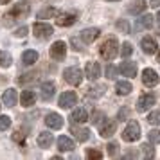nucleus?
Returning a JSON list of instances; mask_svg holds the SVG:
<instances>
[{
    "label": "nucleus",
    "mask_w": 160,
    "mask_h": 160,
    "mask_svg": "<svg viewBox=\"0 0 160 160\" xmlns=\"http://www.w3.org/2000/svg\"><path fill=\"white\" fill-rule=\"evenodd\" d=\"M65 54H67V45H65V42H56V43L51 47V58H52V59L61 61V59H65Z\"/></svg>",
    "instance_id": "0eeeda50"
},
{
    "label": "nucleus",
    "mask_w": 160,
    "mask_h": 160,
    "mask_svg": "<svg viewBox=\"0 0 160 160\" xmlns=\"http://www.w3.org/2000/svg\"><path fill=\"white\" fill-rule=\"evenodd\" d=\"M101 119H104V113H102V112H94L90 121H92L94 124H99V121H101Z\"/></svg>",
    "instance_id": "e433bc0d"
},
{
    "label": "nucleus",
    "mask_w": 160,
    "mask_h": 160,
    "mask_svg": "<svg viewBox=\"0 0 160 160\" xmlns=\"http://www.w3.org/2000/svg\"><path fill=\"white\" fill-rule=\"evenodd\" d=\"M2 99H4V104H6V106H15L16 101H18L16 90H15V88H9V90H6V92H4V95H2Z\"/></svg>",
    "instance_id": "aec40b11"
},
{
    "label": "nucleus",
    "mask_w": 160,
    "mask_h": 160,
    "mask_svg": "<svg viewBox=\"0 0 160 160\" xmlns=\"http://www.w3.org/2000/svg\"><path fill=\"white\" fill-rule=\"evenodd\" d=\"M20 101H22V106H27V108H29V106H32V104L36 102V94H34L32 90H23Z\"/></svg>",
    "instance_id": "412c9836"
},
{
    "label": "nucleus",
    "mask_w": 160,
    "mask_h": 160,
    "mask_svg": "<svg viewBox=\"0 0 160 160\" xmlns=\"http://www.w3.org/2000/svg\"><path fill=\"white\" fill-rule=\"evenodd\" d=\"M31 11V4L29 2H25V0H22V2H18V4H15V8L9 11L8 15H4V25H11V23L15 22V20H20V18H25V16L29 15Z\"/></svg>",
    "instance_id": "f257e3e1"
},
{
    "label": "nucleus",
    "mask_w": 160,
    "mask_h": 160,
    "mask_svg": "<svg viewBox=\"0 0 160 160\" xmlns=\"http://www.w3.org/2000/svg\"><path fill=\"white\" fill-rule=\"evenodd\" d=\"M85 74H87L88 79H97L99 76H101V65L97 63V61H88L87 67H85Z\"/></svg>",
    "instance_id": "1a4fd4ad"
},
{
    "label": "nucleus",
    "mask_w": 160,
    "mask_h": 160,
    "mask_svg": "<svg viewBox=\"0 0 160 160\" xmlns=\"http://www.w3.org/2000/svg\"><path fill=\"white\" fill-rule=\"evenodd\" d=\"M119 70H121L122 76H128V78H135L137 76V65L133 61H122L121 67H119Z\"/></svg>",
    "instance_id": "2eb2a0df"
},
{
    "label": "nucleus",
    "mask_w": 160,
    "mask_h": 160,
    "mask_svg": "<svg viewBox=\"0 0 160 160\" xmlns=\"http://www.w3.org/2000/svg\"><path fill=\"white\" fill-rule=\"evenodd\" d=\"M126 115H128V108H122L119 112V121H126Z\"/></svg>",
    "instance_id": "ea45409f"
},
{
    "label": "nucleus",
    "mask_w": 160,
    "mask_h": 160,
    "mask_svg": "<svg viewBox=\"0 0 160 160\" xmlns=\"http://www.w3.org/2000/svg\"><path fill=\"white\" fill-rule=\"evenodd\" d=\"M56 15H58V11L54 8H45L38 13V18H49V16H56Z\"/></svg>",
    "instance_id": "c85d7f7f"
},
{
    "label": "nucleus",
    "mask_w": 160,
    "mask_h": 160,
    "mask_svg": "<svg viewBox=\"0 0 160 160\" xmlns=\"http://www.w3.org/2000/svg\"><path fill=\"white\" fill-rule=\"evenodd\" d=\"M122 138L126 142H135V140H138V138H140V124H138L137 121H131V122L124 128Z\"/></svg>",
    "instance_id": "7ed1b4c3"
},
{
    "label": "nucleus",
    "mask_w": 160,
    "mask_h": 160,
    "mask_svg": "<svg viewBox=\"0 0 160 160\" xmlns=\"http://www.w3.org/2000/svg\"><path fill=\"white\" fill-rule=\"evenodd\" d=\"M124 157H126V158H137V153H135V151H128Z\"/></svg>",
    "instance_id": "37998d69"
},
{
    "label": "nucleus",
    "mask_w": 160,
    "mask_h": 160,
    "mask_svg": "<svg viewBox=\"0 0 160 160\" xmlns=\"http://www.w3.org/2000/svg\"><path fill=\"white\" fill-rule=\"evenodd\" d=\"M99 34H101V31L97 29V27H88V29L81 31V40L85 43H92V42H95L99 38Z\"/></svg>",
    "instance_id": "f8f14e48"
},
{
    "label": "nucleus",
    "mask_w": 160,
    "mask_h": 160,
    "mask_svg": "<svg viewBox=\"0 0 160 160\" xmlns=\"http://www.w3.org/2000/svg\"><path fill=\"white\" fill-rule=\"evenodd\" d=\"M108 153L112 155V157H113V155L117 153V144H113V142H112V144L108 146Z\"/></svg>",
    "instance_id": "a19ab883"
},
{
    "label": "nucleus",
    "mask_w": 160,
    "mask_h": 160,
    "mask_svg": "<svg viewBox=\"0 0 160 160\" xmlns=\"http://www.w3.org/2000/svg\"><path fill=\"white\" fill-rule=\"evenodd\" d=\"M148 122L149 124H160V112H151L149 115H148Z\"/></svg>",
    "instance_id": "473e14b6"
},
{
    "label": "nucleus",
    "mask_w": 160,
    "mask_h": 160,
    "mask_svg": "<svg viewBox=\"0 0 160 160\" xmlns=\"http://www.w3.org/2000/svg\"><path fill=\"white\" fill-rule=\"evenodd\" d=\"M54 92H56V85L52 81H47V83L42 85V99L43 101H51L54 97Z\"/></svg>",
    "instance_id": "dca6fc26"
},
{
    "label": "nucleus",
    "mask_w": 160,
    "mask_h": 160,
    "mask_svg": "<svg viewBox=\"0 0 160 160\" xmlns=\"http://www.w3.org/2000/svg\"><path fill=\"white\" fill-rule=\"evenodd\" d=\"M9 126H11V119L8 115H0V131L8 130Z\"/></svg>",
    "instance_id": "72a5a7b5"
},
{
    "label": "nucleus",
    "mask_w": 160,
    "mask_h": 160,
    "mask_svg": "<svg viewBox=\"0 0 160 160\" xmlns=\"http://www.w3.org/2000/svg\"><path fill=\"white\" fill-rule=\"evenodd\" d=\"M38 61V52L36 51H25L22 54V63L23 65H34Z\"/></svg>",
    "instance_id": "a878e982"
},
{
    "label": "nucleus",
    "mask_w": 160,
    "mask_h": 160,
    "mask_svg": "<svg viewBox=\"0 0 160 160\" xmlns=\"http://www.w3.org/2000/svg\"><path fill=\"white\" fill-rule=\"evenodd\" d=\"M142 153H144V158H153L155 157V149H153L149 144H142Z\"/></svg>",
    "instance_id": "c756f323"
},
{
    "label": "nucleus",
    "mask_w": 160,
    "mask_h": 160,
    "mask_svg": "<svg viewBox=\"0 0 160 160\" xmlns=\"http://www.w3.org/2000/svg\"><path fill=\"white\" fill-rule=\"evenodd\" d=\"M87 158H95V160H99V158H102V153H101V151H97V149H88V151H87Z\"/></svg>",
    "instance_id": "c9c22d12"
},
{
    "label": "nucleus",
    "mask_w": 160,
    "mask_h": 160,
    "mask_svg": "<svg viewBox=\"0 0 160 160\" xmlns=\"http://www.w3.org/2000/svg\"><path fill=\"white\" fill-rule=\"evenodd\" d=\"M115 74H117V68H115L113 65H108V67H106V78L113 79V78H115Z\"/></svg>",
    "instance_id": "4c0bfd02"
},
{
    "label": "nucleus",
    "mask_w": 160,
    "mask_h": 160,
    "mask_svg": "<svg viewBox=\"0 0 160 160\" xmlns=\"http://www.w3.org/2000/svg\"><path fill=\"white\" fill-rule=\"evenodd\" d=\"M108 2H119V0H108Z\"/></svg>",
    "instance_id": "09e8293b"
},
{
    "label": "nucleus",
    "mask_w": 160,
    "mask_h": 160,
    "mask_svg": "<svg viewBox=\"0 0 160 160\" xmlns=\"http://www.w3.org/2000/svg\"><path fill=\"white\" fill-rule=\"evenodd\" d=\"M148 138H149V142H153V144H158L160 142V130H153L148 133Z\"/></svg>",
    "instance_id": "7c9ffc66"
},
{
    "label": "nucleus",
    "mask_w": 160,
    "mask_h": 160,
    "mask_svg": "<svg viewBox=\"0 0 160 160\" xmlns=\"http://www.w3.org/2000/svg\"><path fill=\"white\" fill-rule=\"evenodd\" d=\"M54 18H56V23L59 27H68V25L76 23V15L74 13H58Z\"/></svg>",
    "instance_id": "9d476101"
},
{
    "label": "nucleus",
    "mask_w": 160,
    "mask_h": 160,
    "mask_svg": "<svg viewBox=\"0 0 160 160\" xmlns=\"http://www.w3.org/2000/svg\"><path fill=\"white\" fill-rule=\"evenodd\" d=\"M70 119H72L74 122L83 124V122H87V121H88V112H87L85 108H76V110L72 112Z\"/></svg>",
    "instance_id": "6ab92c4d"
},
{
    "label": "nucleus",
    "mask_w": 160,
    "mask_h": 160,
    "mask_svg": "<svg viewBox=\"0 0 160 160\" xmlns=\"http://www.w3.org/2000/svg\"><path fill=\"white\" fill-rule=\"evenodd\" d=\"M149 6H151V8H158V6H160V0H149Z\"/></svg>",
    "instance_id": "c03bdc74"
},
{
    "label": "nucleus",
    "mask_w": 160,
    "mask_h": 160,
    "mask_svg": "<svg viewBox=\"0 0 160 160\" xmlns=\"http://www.w3.org/2000/svg\"><path fill=\"white\" fill-rule=\"evenodd\" d=\"M52 135L49 133V131H43V133H40L38 135V146L40 148H43V149H47V148H51V144H52Z\"/></svg>",
    "instance_id": "b1692460"
},
{
    "label": "nucleus",
    "mask_w": 160,
    "mask_h": 160,
    "mask_svg": "<svg viewBox=\"0 0 160 160\" xmlns=\"http://www.w3.org/2000/svg\"><path fill=\"white\" fill-rule=\"evenodd\" d=\"M45 124L49 128H52V130H59L63 126V117L59 115V113H49V115L45 117Z\"/></svg>",
    "instance_id": "4468645a"
},
{
    "label": "nucleus",
    "mask_w": 160,
    "mask_h": 160,
    "mask_svg": "<svg viewBox=\"0 0 160 160\" xmlns=\"http://www.w3.org/2000/svg\"><path fill=\"white\" fill-rule=\"evenodd\" d=\"M11 0H0V4H9Z\"/></svg>",
    "instance_id": "49530a36"
},
{
    "label": "nucleus",
    "mask_w": 160,
    "mask_h": 160,
    "mask_svg": "<svg viewBox=\"0 0 160 160\" xmlns=\"http://www.w3.org/2000/svg\"><path fill=\"white\" fill-rule=\"evenodd\" d=\"M131 52H133V47H131V43H122V49H121V54H122L124 58H128V56H131Z\"/></svg>",
    "instance_id": "f704fd0d"
},
{
    "label": "nucleus",
    "mask_w": 160,
    "mask_h": 160,
    "mask_svg": "<svg viewBox=\"0 0 160 160\" xmlns=\"http://www.w3.org/2000/svg\"><path fill=\"white\" fill-rule=\"evenodd\" d=\"M58 149H59V151H72V149H74L72 138H68V137H65V135H61V137L58 138Z\"/></svg>",
    "instance_id": "4be33fe9"
},
{
    "label": "nucleus",
    "mask_w": 160,
    "mask_h": 160,
    "mask_svg": "<svg viewBox=\"0 0 160 160\" xmlns=\"http://www.w3.org/2000/svg\"><path fill=\"white\" fill-rule=\"evenodd\" d=\"M13 138H15V140H18V142H23V135H22V131H16L15 135H13Z\"/></svg>",
    "instance_id": "79ce46f5"
},
{
    "label": "nucleus",
    "mask_w": 160,
    "mask_h": 160,
    "mask_svg": "<svg viewBox=\"0 0 160 160\" xmlns=\"http://www.w3.org/2000/svg\"><path fill=\"white\" fill-rule=\"evenodd\" d=\"M151 25H153V16L151 15H144L142 18H138V22H137L138 29H151Z\"/></svg>",
    "instance_id": "bb28decb"
},
{
    "label": "nucleus",
    "mask_w": 160,
    "mask_h": 160,
    "mask_svg": "<svg viewBox=\"0 0 160 160\" xmlns=\"http://www.w3.org/2000/svg\"><path fill=\"white\" fill-rule=\"evenodd\" d=\"M115 25H117V29L121 31V32H124V34H128V32H130V23L126 22V20H119Z\"/></svg>",
    "instance_id": "2f4dec72"
},
{
    "label": "nucleus",
    "mask_w": 160,
    "mask_h": 160,
    "mask_svg": "<svg viewBox=\"0 0 160 160\" xmlns=\"http://www.w3.org/2000/svg\"><path fill=\"white\" fill-rule=\"evenodd\" d=\"M11 61H13V58H11V54H9V52L0 51V67L8 68V67H11Z\"/></svg>",
    "instance_id": "cd10ccee"
},
{
    "label": "nucleus",
    "mask_w": 160,
    "mask_h": 160,
    "mask_svg": "<svg viewBox=\"0 0 160 160\" xmlns=\"http://www.w3.org/2000/svg\"><path fill=\"white\" fill-rule=\"evenodd\" d=\"M157 23H158V27H160V13H158V16H157Z\"/></svg>",
    "instance_id": "de8ad7c7"
},
{
    "label": "nucleus",
    "mask_w": 160,
    "mask_h": 160,
    "mask_svg": "<svg viewBox=\"0 0 160 160\" xmlns=\"http://www.w3.org/2000/svg\"><path fill=\"white\" fill-rule=\"evenodd\" d=\"M32 32L40 40H47V38L52 36V25H49V23H45V22H36L32 25Z\"/></svg>",
    "instance_id": "39448f33"
},
{
    "label": "nucleus",
    "mask_w": 160,
    "mask_h": 160,
    "mask_svg": "<svg viewBox=\"0 0 160 160\" xmlns=\"http://www.w3.org/2000/svg\"><path fill=\"white\" fill-rule=\"evenodd\" d=\"M76 102H78L76 92H63V94L59 95V106H61V108H70Z\"/></svg>",
    "instance_id": "6e6552de"
},
{
    "label": "nucleus",
    "mask_w": 160,
    "mask_h": 160,
    "mask_svg": "<svg viewBox=\"0 0 160 160\" xmlns=\"http://www.w3.org/2000/svg\"><path fill=\"white\" fill-rule=\"evenodd\" d=\"M27 32H29V29H27V27H20V29L15 31V36H16V38H23Z\"/></svg>",
    "instance_id": "58836bf2"
},
{
    "label": "nucleus",
    "mask_w": 160,
    "mask_h": 160,
    "mask_svg": "<svg viewBox=\"0 0 160 160\" xmlns=\"http://www.w3.org/2000/svg\"><path fill=\"white\" fill-rule=\"evenodd\" d=\"M63 78L68 85H72V87H78L81 85V81H83V72H81L78 67H68L65 68V72H63Z\"/></svg>",
    "instance_id": "20e7f679"
},
{
    "label": "nucleus",
    "mask_w": 160,
    "mask_h": 160,
    "mask_svg": "<svg viewBox=\"0 0 160 160\" xmlns=\"http://www.w3.org/2000/svg\"><path fill=\"white\" fill-rule=\"evenodd\" d=\"M72 45H74V49H76V51H81V47H79V43H78V40H76V38H72Z\"/></svg>",
    "instance_id": "a18cd8bd"
},
{
    "label": "nucleus",
    "mask_w": 160,
    "mask_h": 160,
    "mask_svg": "<svg viewBox=\"0 0 160 160\" xmlns=\"http://www.w3.org/2000/svg\"><path fill=\"white\" fill-rule=\"evenodd\" d=\"M146 8H148V4H146L144 0H133V2L130 4V8H128V13H131V15H138V13H142Z\"/></svg>",
    "instance_id": "5701e85b"
},
{
    "label": "nucleus",
    "mask_w": 160,
    "mask_h": 160,
    "mask_svg": "<svg viewBox=\"0 0 160 160\" xmlns=\"http://www.w3.org/2000/svg\"><path fill=\"white\" fill-rule=\"evenodd\" d=\"M142 83H144L146 87H155L158 83V74L155 72L153 68H144V72H142Z\"/></svg>",
    "instance_id": "9b49d317"
},
{
    "label": "nucleus",
    "mask_w": 160,
    "mask_h": 160,
    "mask_svg": "<svg viewBox=\"0 0 160 160\" xmlns=\"http://www.w3.org/2000/svg\"><path fill=\"white\" fill-rule=\"evenodd\" d=\"M155 102H157V97H155L153 94H144V95H140V97H138L137 110H138V112H148Z\"/></svg>",
    "instance_id": "423d86ee"
},
{
    "label": "nucleus",
    "mask_w": 160,
    "mask_h": 160,
    "mask_svg": "<svg viewBox=\"0 0 160 160\" xmlns=\"http://www.w3.org/2000/svg\"><path fill=\"white\" fill-rule=\"evenodd\" d=\"M115 130H117L115 121H108V119H106V121L101 124V128H99V133H101V137L108 138V137H112V135L115 133Z\"/></svg>",
    "instance_id": "ddd939ff"
},
{
    "label": "nucleus",
    "mask_w": 160,
    "mask_h": 160,
    "mask_svg": "<svg viewBox=\"0 0 160 160\" xmlns=\"http://www.w3.org/2000/svg\"><path fill=\"white\" fill-rule=\"evenodd\" d=\"M99 54H101V58L106 59V61L115 58L117 54H119V43H117L115 38H106V40L102 42L101 49H99Z\"/></svg>",
    "instance_id": "f03ea898"
},
{
    "label": "nucleus",
    "mask_w": 160,
    "mask_h": 160,
    "mask_svg": "<svg viewBox=\"0 0 160 160\" xmlns=\"http://www.w3.org/2000/svg\"><path fill=\"white\" fill-rule=\"evenodd\" d=\"M70 133H74V137L78 138L79 142H87L90 138V131L85 128H78V126H70Z\"/></svg>",
    "instance_id": "a211bd4d"
},
{
    "label": "nucleus",
    "mask_w": 160,
    "mask_h": 160,
    "mask_svg": "<svg viewBox=\"0 0 160 160\" xmlns=\"http://www.w3.org/2000/svg\"><path fill=\"white\" fill-rule=\"evenodd\" d=\"M140 45H142V51H144L146 54H149V56L157 52V42H155V38H151V36L142 38Z\"/></svg>",
    "instance_id": "f3484780"
},
{
    "label": "nucleus",
    "mask_w": 160,
    "mask_h": 160,
    "mask_svg": "<svg viewBox=\"0 0 160 160\" xmlns=\"http://www.w3.org/2000/svg\"><path fill=\"white\" fill-rule=\"evenodd\" d=\"M158 61H160V51H158Z\"/></svg>",
    "instance_id": "8fccbe9b"
},
{
    "label": "nucleus",
    "mask_w": 160,
    "mask_h": 160,
    "mask_svg": "<svg viewBox=\"0 0 160 160\" xmlns=\"http://www.w3.org/2000/svg\"><path fill=\"white\" fill-rule=\"evenodd\" d=\"M133 90V87H131V83H128V81H117L115 85V92L119 95H128Z\"/></svg>",
    "instance_id": "393cba45"
}]
</instances>
